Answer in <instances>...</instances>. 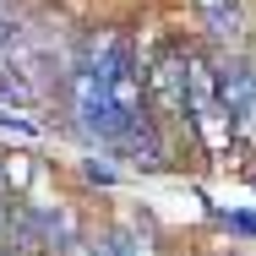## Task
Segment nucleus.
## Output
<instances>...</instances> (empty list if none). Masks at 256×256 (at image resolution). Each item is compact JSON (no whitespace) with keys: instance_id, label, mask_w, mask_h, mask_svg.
Segmentation results:
<instances>
[{"instance_id":"nucleus-2","label":"nucleus","mask_w":256,"mask_h":256,"mask_svg":"<svg viewBox=\"0 0 256 256\" xmlns=\"http://www.w3.org/2000/svg\"><path fill=\"white\" fill-rule=\"evenodd\" d=\"M218 93H224V109H229L234 136L256 142V66H246V60H229V66L218 71Z\"/></svg>"},{"instance_id":"nucleus-1","label":"nucleus","mask_w":256,"mask_h":256,"mask_svg":"<svg viewBox=\"0 0 256 256\" xmlns=\"http://www.w3.org/2000/svg\"><path fill=\"white\" fill-rule=\"evenodd\" d=\"M71 76V114L88 136L120 142L148 109H142V82H136V54L120 33H98L82 60L66 71Z\"/></svg>"},{"instance_id":"nucleus-3","label":"nucleus","mask_w":256,"mask_h":256,"mask_svg":"<svg viewBox=\"0 0 256 256\" xmlns=\"http://www.w3.org/2000/svg\"><path fill=\"white\" fill-rule=\"evenodd\" d=\"M196 6H202L207 28H212L218 38H229V44H234V38L246 33V16H240V0H196Z\"/></svg>"},{"instance_id":"nucleus-4","label":"nucleus","mask_w":256,"mask_h":256,"mask_svg":"<svg viewBox=\"0 0 256 256\" xmlns=\"http://www.w3.org/2000/svg\"><path fill=\"white\" fill-rule=\"evenodd\" d=\"M104 256H153V251H148V240H136L131 229H120V234H109Z\"/></svg>"}]
</instances>
